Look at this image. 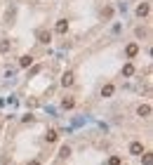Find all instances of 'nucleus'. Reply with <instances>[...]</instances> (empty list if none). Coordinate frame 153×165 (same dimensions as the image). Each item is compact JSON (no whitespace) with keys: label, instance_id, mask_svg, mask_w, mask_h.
I'll list each match as a JSON object with an SVG mask.
<instances>
[{"label":"nucleus","instance_id":"nucleus-2","mask_svg":"<svg viewBox=\"0 0 153 165\" xmlns=\"http://www.w3.org/2000/svg\"><path fill=\"white\" fill-rule=\"evenodd\" d=\"M61 85H64V87L73 85V73H71V71H66V73H64V78H61Z\"/></svg>","mask_w":153,"mask_h":165},{"label":"nucleus","instance_id":"nucleus-5","mask_svg":"<svg viewBox=\"0 0 153 165\" xmlns=\"http://www.w3.org/2000/svg\"><path fill=\"white\" fill-rule=\"evenodd\" d=\"M137 14H139V17H146V14H148V5H139V7H137Z\"/></svg>","mask_w":153,"mask_h":165},{"label":"nucleus","instance_id":"nucleus-12","mask_svg":"<svg viewBox=\"0 0 153 165\" xmlns=\"http://www.w3.org/2000/svg\"><path fill=\"white\" fill-rule=\"evenodd\" d=\"M47 142H57V132H54V130L47 132Z\"/></svg>","mask_w":153,"mask_h":165},{"label":"nucleus","instance_id":"nucleus-10","mask_svg":"<svg viewBox=\"0 0 153 165\" xmlns=\"http://www.w3.org/2000/svg\"><path fill=\"white\" fill-rule=\"evenodd\" d=\"M123 73H125V76H132V73H134V66H132V64H127L125 69H123Z\"/></svg>","mask_w":153,"mask_h":165},{"label":"nucleus","instance_id":"nucleus-8","mask_svg":"<svg viewBox=\"0 0 153 165\" xmlns=\"http://www.w3.org/2000/svg\"><path fill=\"white\" fill-rule=\"evenodd\" d=\"M113 90H116L113 85H106L104 90H101V95H104V97H111V95H113Z\"/></svg>","mask_w":153,"mask_h":165},{"label":"nucleus","instance_id":"nucleus-4","mask_svg":"<svg viewBox=\"0 0 153 165\" xmlns=\"http://www.w3.org/2000/svg\"><path fill=\"white\" fill-rule=\"evenodd\" d=\"M137 113H139V116H144V118H146V116H148V113H151V106H148V104L139 106V109H137Z\"/></svg>","mask_w":153,"mask_h":165},{"label":"nucleus","instance_id":"nucleus-11","mask_svg":"<svg viewBox=\"0 0 153 165\" xmlns=\"http://www.w3.org/2000/svg\"><path fill=\"white\" fill-rule=\"evenodd\" d=\"M73 106H75V102H73L71 97H68V99H64V109H73Z\"/></svg>","mask_w":153,"mask_h":165},{"label":"nucleus","instance_id":"nucleus-6","mask_svg":"<svg viewBox=\"0 0 153 165\" xmlns=\"http://www.w3.org/2000/svg\"><path fill=\"white\" fill-rule=\"evenodd\" d=\"M66 28H68V21H66V19H61V21L57 24V31H59V33H66Z\"/></svg>","mask_w":153,"mask_h":165},{"label":"nucleus","instance_id":"nucleus-3","mask_svg":"<svg viewBox=\"0 0 153 165\" xmlns=\"http://www.w3.org/2000/svg\"><path fill=\"white\" fill-rule=\"evenodd\" d=\"M137 52H139V45H137V43L127 45V57H137Z\"/></svg>","mask_w":153,"mask_h":165},{"label":"nucleus","instance_id":"nucleus-9","mask_svg":"<svg viewBox=\"0 0 153 165\" xmlns=\"http://www.w3.org/2000/svg\"><path fill=\"white\" fill-rule=\"evenodd\" d=\"M19 64H21V66H31V64H33V57H21Z\"/></svg>","mask_w":153,"mask_h":165},{"label":"nucleus","instance_id":"nucleus-13","mask_svg":"<svg viewBox=\"0 0 153 165\" xmlns=\"http://www.w3.org/2000/svg\"><path fill=\"white\" fill-rule=\"evenodd\" d=\"M108 165H120V158H118V156H113L111 160H108Z\"/></svg>","mask_w":153,"mask_h":165},{"label":"nucleus","instance_id":"nucleus-1","mask_svg":"<svg viewBox=\"0 0 153 165\" xmlns=\"http://www.w3.org/2000/svg\"><path fill=\"white\" fill-rule=\"evenodd\" d=\"M130 153H134V156H141V153H144V146H141L139 142H134V144H130Z\"/></svg>","mask_w":153,"mask_h":165},{"label":"nucleus","instance_id":"nucleus-7","mask_svg":"<svg viewBox=\"0 0 153 165\" xmlns=\"http://www.w3.org/2000/svg\"><path fill=\"white\" fill-rule=\"evenodd\" d=\"M38 38H40V43H50V31H40Z\"/></svg>","mask_w":153,"mask_h":165}]
</instances>
